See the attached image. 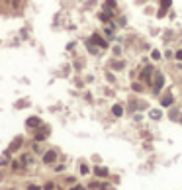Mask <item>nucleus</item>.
<instances>
[{
	"mask_svg": "<svg viewBox=\"0 0 182 190\" xmlns=\"http://www.w3.org/2000/svg\"><path fill=\"white\" fill-rule=\"evenodd\" d=\"M155 73H157V67H155L153 63H149V65H145V67L141 69V73H139V78H137V81H141L147 88H151L153 78H155Z\"/></svg>",
	"mask_w": 182,
	"mask_h": 190,
	"instance_id": "f257e3e1",
	"label": "nucleus"
},
{
	"mask_svg": "<svg viewBox=\"0 0 182 190\" xmlns=\"http://www.w3.org/2000/svg\"><path fill=\"white\" fill-rule=\"evenodd\" d=\"M164 84H167V77H164V73H160L159 69H157L155 78H153V84H151V88H149V90H151L155 96H157V94H160V90L164 88Z\"/></svg>",
	"mask_w": 182,
	"mask_h": 190,
	"instance_id": "f03ea898",
	"label": "nucleus"
},
{
	"mask_svg": "<svg viewBox=\"0 0 182 190\" xmlns=\"http://www.w3.org/2000/svg\"><path fill=\"white\" fill-rule=\"evenodd\" d=\"M57 161H59V151L57 149H47L41 155V163L43 165H55Z\"/></svg>",
	"mask_w": 182,
	"mask_h": 190,
	"instance_id": "7ed1b4c3",
	"label": "nucleus"
},
{
	"mask_svg": "<svg viewBox=\"0 0 182 190\" xmlns=\"http://www.w3.org/2000/svg\"><path fill=\"white\" fill-rule=\"evenodd\" d=\"M145 108H147V102H145V100H137V98H131L129 104H127L129 114H133V112H143Z\"/></svg>",
	"mask_w": 182,
	"mask_h": 190,
	"instance_id": "20e7f679",
	"label": "nucleus"
},
{
	"mask_svg": "<svg viewBox=\"0 0 182 190\" xmlns=\"http://www.w3.org/2000/svg\"><path fill=\"white\" fill-rule=\"evenodd\" d=\"M90 41H92V43H96V45H98L100 47V49H110V41L108 39H104L102 38V35H100L98 34V31H94V34L92 35H90V38H88Z\"/></svg>",
	"mask_w": 182,
	"mask_h": 190,
	"instance_id": "39448f33",
	"label": "nucleus"
},
{
	"mask_svg": "<svg viewBox=\"0 0 182 190\" xmlns=\"http://www.w3.org/2000/svg\"><path fill=\"white\" fill-rule=\"evenodd\" d=\"M47 137H49V128H47V125H41L39 129H35V133H34V141H37V143H43Z\"/></svg>",
	"mask_w": 182,
	"mask_h": 190,
	"instance_id": "423d86ee",
	"label": "nucleus"
},
{
	"mask_svg": "<svg viewBox=\"0 0 182 190\" xmlns=\"http://www.w3.org/2000/svg\"><path fill=\"white\" fill-rule=\"evenodd\" d=\"M18 159H20V163L24 165V168H26V171H28V168H30V167L35 163V157H34V153H30V151H28V153H22V155H20Z\"/></svg>",
	"mask_w": 182,
	"mask_h": 190,
	"instance_id": "0eeeda50",
	"label": "nucleus"
},
{
	"mask_svg": "<svg viewBox=\"0 0 182 190\" xmlns=\"http://www.w3.org/2000/svg\"><path fill=\"white\" fill-rule=\"evenodd\" d=\"M98 20L102 24H110L116 20V12H112V10H100L98 12Z\"/></svg>",
	"mask_w": 182,
	"mask_h": 190,
	"instance_id": "6e6552de",
	"label": "nucleus"
},
{
	"mask_svg": "<svg viewBox=\"0 0 182 190\" xmlns=\"http://www.w3.org/2000/svg\"><path fill=\"white\" fill-rule=\"evenodd\" d=\"M172 8V0H159V12H157V18H163L168 10Z\"/></svg>",
	"mask_w": 182,
	"mask_h": 190,
	"instance_id": "1a4fd4ad",
	"label": "nucleus"
},
{
	"mask_svg": "<svg viewBox=\"0 0 182 190\" xmlns=\"http://www.w3.org/2000/svg\"><path fill=\"white\" fill-rule=\"evenodd\" d=\"M41 125H43V124H41V120L37 118V116H30V118L26 120V128H28V129H34L35 131V129H39Z\"/></svg>",
	"mask_w": 182,
	"mask_h": 190,
	"instance_id": "9d476101",
	"label": "nucleus"
},
{
	"mask_svg": "<svg viewBox=\"0 0 182 190\" xmlns=\"http://www.w3.org/2000/svg\"><path fill=\"white\" fill-rule=\"evenodd\" d=\"M92 172H94L96 178H108V176H110V168H108V167H98V165H96V167L92 168Z\"/></svg>",
	"mask_w": 182,
	"mask_h": 190,
	"instance_id": "9b49d317",
	"label": "nucleus"
},
{
	"mask_svg": "<svg viewBox=\"0 0 182 190\" xmlns=\"http://www.w3.org/2000/svg\"><path fill=\"white\" fill-rule=\"evenodd\" d=\"M22 145H24V137H22V135H18V137H16V139L12 141V143H10L8 151H10V153H18L20 149H22Z\"/></svg>",
	"mask_w": 182,
	"mask_h": 190,
	"instance_id": "f8f14e48",
	"label": "nucleus"
},
{
	"mask_svg": "<svg viewBox=\"0 0 182 190\" xmlns=\"http://www.w3.org/2000/svg\"><path fill=\"white\" fill-rule=\"evenodd\" d=\"M174 104V96L172 92H167L164 96H160V108H170Z\"/></svg>",
	"mask_w": 182,
	"mask_h": 190,
	"instance_id": "ddd939ff",
	"label": "nucleus"
},
{
	"mask_svg": "<svg viewBox=\"0 0 182 190\" xmlns=\"http://www.w3.org/2000/svg\"><path fill=\"white\" fill-rule=\"evenodd\" d=\"M108 65H110L112 71H124V69H125V63L121 61V59H112Z\"/></svg>",
	"mask_w": 182,
	"mask_h": 190,
	"instance_id": "4468645a",
	"label": "nucleus"
},
{
	"mask_svg": "<svg viewBox=\"0 0 182 190\" xmlns=\"http://www.w3.org/2000/svg\"><path fill=\"white\" fill-rule=\"evenodd\" d=\"M10 171L12 172H22V171H26V168H24L22 163H20V159H12V163H10Z\"/></svg>",
	"mask_w": 182,
	"mask_h": 190,
	"instance_id": "2eb2a0df",
	"label": "nucleus"
},
{
	"mask_svg": "<svg viewBox=\"0 0 182 190\" xmlns=\"http://www.w3.org/2000/svg\"><path fill=\"white\" fill-rule=\"evenodd\" d=\"M86 49H88L90 55H100V47L96 45V43H92L90 39H86Z\"/></svg>",
	"mask_w": 182,
	"mask_h": 190,
	"instance_id": "dca6fc26",
	"label": "nucleus"
},
{
	"mask_svg": "<svg viewBox=\"0 0 182 190\" xmlns=\"http://www.w3.org/2000/svg\"><path fill=\"white\" fill-rule=\"evenodd\" d=\"M117 8V0H104L102 2V10H112V12H116Z\"/></svg>",
	"mask_w": 182,
	"mask_h": 190,
	"instance_id": "f3484780",
	"label": "nucleus"
},
{
	"mask_svg": "<svg viewBox=\"0 0 182 190\" xmlns=\"http://www.w3.org/2000/svg\"><path fill=\"white\" fill-rule=\"evenodd\" d=\"M112 116H114V118H121V116H124V106H121V104H114V106H112Z\"/></svg>",
	"mask_w": 182,
	"mask_h": 190,
	"instance_id": "a211bd4d",
	"label": "nucleus"
},
{
	"mask_svg": "<svg viewBox=\"0 0 182 190\" xmlns=\"http://www.w3.org/2000/svg\"><path fill=\"white\" fill-rule=\"evenodd\" d=\"M149 118L157 122V120L163 118V110H160V108H153V110H149Z\"/></svg>",
	"mask_w": 182,
	"mask_h": 190,
	"instance_id": "6ab92c4d",
	"label": "nucleus"
},
{
	"mask_svg": "<svg viewBox=\"0 0 182 190\" xmlns=\"http://www.w3.org/2000/svg\"><path fill=\"white\" fill-rule=\"evenodd\" d=\"M131 90L133 92H145V84L141 81H135V82H131Z\"/></svg>",
	"mask_w": 182,
	"mask_h": 190,
	"instance_id": "aec40b11",
	"label": "nucleus"
},
{
	"mask_svg": "<svg viewBox=\"0 0 182 190\" xmlns=\"http://www.w3.org/2000/svg\"><path fill=\"white\" fill-rule=\"evenodd\" d=\"M10 163H12V161H10V151L6 149L4 155H2V159H0V167H10Z\"/></svg>",
	"mask_w": 182,
	"mask_h": 190,
	"instance_id": "412c9836",
	"label": "nucleus"
},
{
	"mask_svg": "<svg viewBox=\"0 0 182 190\" xmlns=\"http://www.w3.org/2000/svg\"><path fill=\"white\" fill-rule=\"evenodd\" d=\"M78 172H80L82 176L90 175V167H88V163H80V167H78Z\"/></svg>",
	"mask_w": 182,
	"mask_h": 190,
	"instance_id": "4be33fe9",
	"label": "nucleus"
},
{
	"mask_svg": "<svg viewBox=\"0 0 182 190\" xmlns=\"http://www.w3.org/2000/svg\"><path fill=\"white\" fill-rule=\"evenodd\" d=\"M24 6V0H10V8L12 10H20Z\"/></svg>",
	"mask_w": 182,
	"mask_h": 190,
	"instance_id": "5701e85b",
	"label": "nucleus"
},
{
	"mask_svg": "<svg viewBox=\"0 0 182 190\" xmlns=\"http://www.w3.org/2000/svg\"><path fill=\"white\" fill-rule=\"evenodd\" d=\"M151 59H153V61H160V59H163L160 49H151Z\"/></svg>",
	"mask_w": 182,
	"mask_h": 190,
	"instance_id": "b1692460",
	"label": "nucleus"
},
{
	"mask_svg": "<svg viewBox=\"0 0 182 190\" xmlns=\"http://www.w3.org/2000/svg\"><path fill=\"white\" fill-rule=\"evenodd\" d=\"M26 190H43V184H35V182H28Z\"/></svg>",
	"mask_w": 182,
	"mask_h": 190,
	"instance_id": "393cba45",
	"label": "nucleus"
},
{
	"mask_svg": "<svg viewBox=\"0 0 182 190\" xmlns=\"http://www.w3.org/2000/svg\"><path fill=\"white\" fill-rule=\"evenodd\" d=\"M170 120H172V122H178V120H180V112H178V110H176V108H172V110H170Z\"/></svg>",
	"mask_w": 182,
	"mask_h": 190,
	"instance_id": "a878e982",
	"label": "nucleus"
},
{
	"mask_svg": "<svg viewBox=\"0 0 182 190\" xmlns=\"http://www.w3.org/2000/svg\"><path fill=\"white\" fill-rule=\"evenodd\" d=\"M43 190H57V184L53 182V180H47V182L43 184Z\"/></svg>",
	"mask_w": 182,
	"mask_h": 190,
	"instance_id": "bb28decb",
	"label": "nucleus"
},
{
	"mask_svg": "<svg viewBox=\"0 0 182 190\" xmlns=\"http://www.w3.org/2000/svg\"><path fill=\"white\" fill-rule=\"evenodd\" d=\"M100 184H102V182H98V180H92V182H88L86 186H88V190H98V188H100Z\"/></svg>",
	"mask_w": 182,
	"mask_h": 190,
	"instance_id": "cd10ccee",
	"label": "nucleus"
},
{
	"mask_svg": "<svg viewBox=\"0 0 182 190\" xmlns=\"http://www.w3.org/2000/svg\"><path fill=\"white\" fill-rule=\"evenodd\" d=\"M31 151H34V153H41V155H43V149L39 147V143H37V141H34V143H31Z\"/></svg>",
	"mask_w": 182,
	"mask_h": 190,
	"instance_id": "c85d7f7f",
	"label": "nucleus"
},
{
	"mask_svg": "<svg viewBox=\"0 0 182 190\" xmlns=\"http://www.w3.org/2000/svg\"><path fill=\"white\" fill-rule=\"evenodd\" d=\"M112 53H114V57H121V47L114 45V47H112Z\"/></svg>",
	"mask_w": 182,
	"mask_h": 190,
	"instance_id": "c756f323",
	"label": "nucleus"
},
{
	"mask_svg": "<svg viewBox=\"0 0 182 190\" xmlns=\"http://www.w3.org/2000/svg\"><path fill=\"white\" fill-rule=\"evenodd\" d=\"M174 61L182 63V47H180V49H176V51H174Z\"/></svg>",
	"mask_w": 182,
	"mask_h": 190,
	"instance_id": "7c9ffc66",
	"label": "nucleus"
},
{
	"mask_svg": "<svg viewBox=\"0 0 182 190\" xmlns=\"http://www.w3.org/2000/svg\"><path fill=\"white\" fill-rule=\"evenodd\" d=\"M69 190H88V186H84V184H78V182H77V184H73Z\"/></svg>",
	"mask_w": 182,
	"mask_h": 190,
	"instance_id": "2f4dec72",
	"label": "nucleus"
},
{
	"mask_svg": "<svg viewBox=\"0 0 182 190\" xmlns=\"http://www.w3.org/2000/svg\"><path fill=\"white\" fill-rule=\"evenodd\" d=\"M117 26H121V28H124V26L127 24V20H125V16H120V20H117V22H116Z\"/></svg>",
	"mask_w": 182,
	"mask_h": 190,
	"instance_id": "473e14b6",
	"label": "nucleus"
},
{
	"mask_svg": "<svg viewBox=\"0 0 182 190\" xmlns=\"http://www.w3.org/2000/svg\"><path fill=\"white\" fill-rule=\"evenodd\" d=\"M164 57H167V59H174V51L172 49H167V51H164Z\"/></svg>",
	"mask_w": 182,
	"mask_h": 190,
	"instance_id": "72a5a7b5",
	"label": "nucleus"
},
{
	"mask_svg": "<svg viewBox=\"0 0 182 190\" xmlns=\"http://www.w3.org/2000/svg\"><path fill=\"white\" fill-rule=\"evenodd\" d=\"M65 184H77V178H74V176H67L65 178Z\"/></svg>",
	"mask_w": 182,
	"mask_h": 190,
	"instance_id": "f704fd0d",
	"label": "nucleus"
},
{
	"mask_svg": "<svg viewBox=\"0 0 182 190\" xmlns=\"http://www.w3.org/2000/svg\"><path fill=\"white\" fill-rule=\"evenodd\" d=\"M106 78H108V82H116V77L114 75H112V73L108 71V73H106Z\"/></svg>",
	"mask_w": 182,
	"mask_h": 190,
	"instance_id": "c9c22d12",
	"label": "nucleus"
},
{
	"mask_svg": "<svg viewBox=\"0 0 182 190\" xmlns=\"http://www.w3.org/2000/svg\"><path fill=\"white\" fill-rule=\"evenodd\" d=\"M53 171H55V172H63V171H65V165H55Z\"/></svg>",
	"mask_w": 182,
	"mask_h": 190,
	"instance_id": "e433bc0d",
	"label": "nucleus"
},
{
	"mask_svg": "<svg viewBox=\"0 0 182 190\" xmlns=\"http://www.w3.org/2000/svg\"><path fill=\"white\" fill-rule=\"evenodd\" d=\"M98 190H110V182H102L100 184V188Z\"/></svg>",
	"mask_w": 182,
	"mask_h": 190,
	"instance_id": "4c0bfd02",
	"label": "nucleus"
},
{
	"mask_svg": "<svg viewBox=\"0 0 182 190\" xmlns=\"http://www.w3.org/2000/svg\"><path fill=\"white\" fill-rule=\"evenodd\" d=\"M2 190H12V188H2Z\"/></svg>",
	"mask_w": 182,
	"mask_h": 190,
	"instance_id": "58836bf2",
	"label": "nucleus"
},
{
	"mask_svg": "<svg viewBox=\"0 0 182 190\" xmlns=\"http://www.w3.org/2000/svg\"><path fill=\"white\" fill-rule=\"evenodd\" d=\"M0 180H2V175H0Z\"/></svg>",
	"mask_w": 182,
	"mask_h": 190,
	"instance_id": "ea45409f",
	"label": "nucleus"
}]
</instances>
